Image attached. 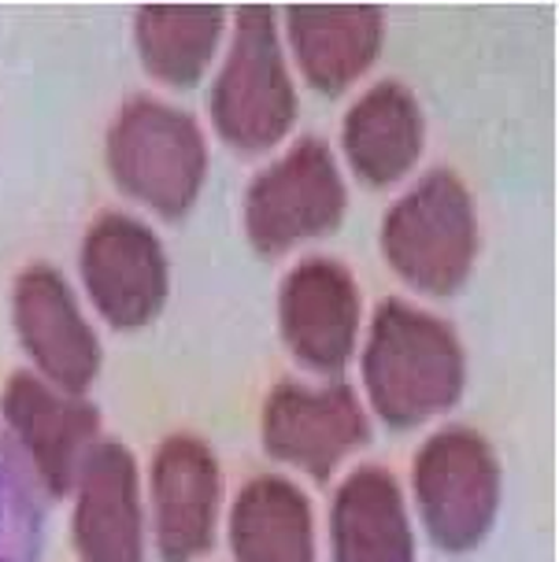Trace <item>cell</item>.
<instances>
[{"label":"cell","instance_id":"cell-18","mask_svg":"<svg viewBox=\"0 0 559 562\" xmlns=\"http://www.w3.org/2000/svg\"><path fill=\"white\" fill-rule=\"evenodd\" d=\"M223 26V8H137L134 45L156 82L189 89L212 67Z\"/></svg>","mask_w":559,"mask_h":562},{"label":"cell","instance_id":"cell-7","mask_svg":"<svg viewBox=\"0 0 559 562\" xmlns=\"http://www.w3.org/2000/svg\"><path fill=\"white\" fill-rule=\"evenodd\" d=\"M78 270L101 318L123 334L153 323L171 293V267L159 237L123 211H108L86 229Z\"/></svg>","mask_w":559,"mask_h":562},{"label":"cell","instance_id":"cell-14","mask_svg":"<svg viewBox=\"0 0 559 562\" xmlns=\"http://www.w3.org/2000/svg\"><path fill=\"white\" fill-rule=\"evenodd\" d=\"M289 48L308 86L342 97L374 67L385 42L382 8H289Z\"/></svg>","mask_w":559,"mask_h":562},{"label":"cell","instance_id":"cell-17","mask_svg":"<svg viewBox=\"0 0 559 562\" xmlns=\"http://www.w3.org/2000/svg\"><path fill=\"white\" fill-rule=\"evenodd\" d=\"M226 533L237 562H315L312 504L289 477L248 481L230 507Z\"/></svg>","mask_w":559,"mask_h":562},{"label":"cell","instance_id":"cell-15","mask_svg":"<svg viewBox=\"0 0 559 562\" xmlns=\"http://www.w3.org/2000/svg\"><path fill=\"white\" fill-rule=\"evenodd\" d=\"M423 108L401 82H378L348 108L342 148L353 175L364 186L385 189L412 175L423 156Z\"/></svg>","mask_w":559,"mask_h":562},{"label":"cell","instance_id":"cell-19","mask_svg":"<svg viewBox=\"0 0 559 562\" xmlns=\"http://www.w3.org/2000/svg\"><path fill=\"white\" fill-rule=\"evenodd\" d=\"M37 510L26 470L0 440V562H34Z\"/></svg>","mask_w":559,"mask_h":562},{"label":"cell","instance_id":"cell-9","mask_svg":"<svg viewBox=\"0 0 559 562\" xmlns=\"http://www.w3.org/2000/svg\"><path fill=\"white\" fill-rule=\"evenodd\" d=\"M0 418L8 426V437L26 451L30 470L48 496L75 492L78 470L97 448L101 411L86 396L59 393L45 378L19 370L0 393Z\"/></svg>","mask_w":559,"mask_h":562},{"label":"cell","instance_id":"cell-12","mask_svg":"<svg viewBox=\"0 0 559 562\" xmlns=\"http://www.w3.org/2000/svg\"><path fill=\"white\" fill-rule=\"evenodd\" d=\"M153 537L164 562H197L215 544L223 474L215 451L201 437L175 434L156 448L153 477Z\"/></svg>","mask_w":559,"mask_h":562},{"label":"cell","instance_id":"cell-16","mask_svg":"<svg viewBox=\"0 0 559 562\" xmlns=\"http://www.w3.org/2000/svg\"><path fill=\"white\" fill-rule=\"evenodd\" d=\"M334 562H415V533L401 485L385 467L353 470L331 507Z\"/></svg>","mask_w":559,"mask_h":562},{"label":"cell","instance_id":"cell-10","mask_svg":"<svg viewBox=\"0 0 559 562\" xmlns=\"http://www.w3.org/2000/svg\"><path fill=\"white\" fill-rule=\"evenodd\" d=\"M12 318L37 378H45L59 393L86 396L101 374L104 351L64 274L48 263L26 267L15 278Z\"/></svg>","mask_w":559,"mask_h":562},{"label":"cell","instance_id":"cell-8","mask_svg":"<svg viewBox=\"0 0 559 562\" xmlns=\"http://www.w3.org/2000/svg\"><path fill=\"white\" fill-rule=\"evenodd\" d=\"M259 437L278 463L304 470L312 481H326L342 459L371 440V422L345 381L318 389L282 381L264 404Z\"/></svg>","mask_w":559,"mask_h":562},{"label":"cell","instance_id":"cell-13","mask_svg":"<svg viewBox=\"0 0 559 562\" xmlns=\"http://www.w3.org/2000/svg\"><path fill=\"white\" fill-rule=\"evenodd\" d=\"M71 540L78 562H145L142 474L119 440H97L78 470Z\"/></svg>","mask_w":559,"mask_h":562},{"label":"cell","instance_id":"cell-2","mask_svg":"<svg viewBox=\"0 0 559 562\" xmlns=\"http://www.w3.org/2000/svg\"><path fill=\"white\" fill-rule=\"evenodd\" d=\"M112 182L164 218H182L208 182V137L193 115L153 97L119 108L104 145Z\"/></svg>","mask_w":559,"mask_h":562},{"label":"cell","instance_id":"cell-6","mask_svg":"<svg viewBox=\"0 0 559 562\" xmlns=\"http://www.w3.org/2000/svg\"><path fill=\"white\" fill-rule=\"evenodd\" d=\"M415 504L431 540L448 555L474 551L501 510V463L482 434L452 426L415 456Z\"/></svg>","mask_w":559,"mask_h":562},{"label":"cell","instance_id":"cell-1","mask_svg":"<svg viewBox=\"0 0 559 562\" xmlns=\"http://www.w3.org/2000/svg\"><path fill=\"white\" fill-rule=\"evenodd\" d=\"M467 359L452 326L404 300L374 311L364 348V385L374 415L393 429H415L445 415L463 393Z\"/></svg>","mask_w":559,"mask_h":562},{"label":"cell","instance_id":"cell-4","mask_svg":"<svg viewBox=\"0 0 559 562\" xmlns=\"http://www.w3.org/2000/svg\"><path fill=\"white\" fill-rule=\"evenodd\" d=\"M382 256L426 296H452L467 285L478 259V211L456 170H431L389 207Z\"/></svg>","mask_w":559,"mask_h":562},{"label":"cell","instance_id":"cell-11","mask_svg":"<svg viewBox=\"0 0 559 562\" xmlns=\"http://www.w3.org/2000/svg\"><path fill=\"white\" fill-rule=\"evenodd\" d=\"M278 326L301 367L315 374L345 370L359 340V285L348 267L326 256L297 263L278 293Z\"/></svg>","mask_w":559,"mask_h":562},{"label":"cell","instance_id":"cell-3","mask_svg":"<svg viewBox=\"0 0 559 562\" xmlns=\"http://www.w3.org/2000/svg\"><path fill=\"white\" fill-rule=\"evenodd\" d=\"M208 112L215 134L237 153L256 156L289 137L301 104L271 8H237L234 37L212 82Z\"/></svg>","mask_w":559,"mask_h":562},{"label":"cell","instance_id":"cell-5","mask_svg":"<svg viewBox=\"0 0 559 562\" xmlns=\"http://www.w3.org/2000/svg\"><path fill=\"white\" fill-rule=\"evenodd\" d=\"M348 189L323 137H301L245 193V237L259 256L275 259L342 226Z\"/></svg>","mask_w":559,"mask_h":562}]
</instances>
